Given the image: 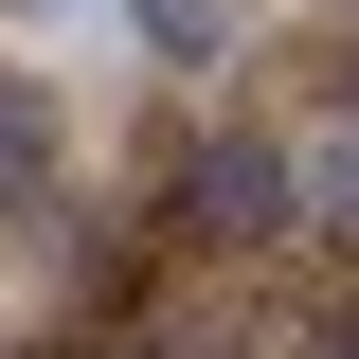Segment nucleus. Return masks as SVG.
Instances as JSON below:
<instances>
[{"instance_id": "5", "label": "nucleus", "mask_w": 359, "mask_h": 359, "mask_svg": "<svg viewBox=\"0 0 359 359\" xmlns=\"http://www.w3.org/2000/svg\"><path fill=\"white\" fill-rule=\"evenodd\" d=\"M72 359H162V341H72Z\"/></svg>"}, {"instance_id": "4", "label": "nucleus", "mask_w": 359, "mask_h": 359, "mask_svg": "<svg viewBox=\"0 0 359 359\" xmlns=\"http://www.w3.org/2000/svg\"><path fill=\"white\" fill-rule=\"evenodd\" d=\"M306 359H359V306H341V323H323V341H306Z\"/></svg>"}, {"instance_id": "3", "label": "nucleus", "mask_w": 359, "mask_h": 359, "mask_svg": "<svg viewBox=\"0 0 359 359\" xmlns=\"http://www.w3.org/2000/svg\"><path fill=\"white\" fill-rule=\"evenodd\" d=\"M54 198V108H36V72H0V216H36Z\"/></svg>"}, {"instance_id": "1", "label": "nucleus", "mask_w": 359, "mask_h": 359, "mask_svg": "<svg viewBox=\"0 0 359 359\" xmlns=\"http://www.w3.org/2000/svg\"><path fill=\"white\" fill-rule=\"evenodd\" d=\"M162 233H180V252H269V233H306V216H287V144H180Z\"/></svg>"}, {"instance_id": "2", "label": "nucleus", "mask_w": 359, "mask_h": 359, "mask_svg": "<svg viewBox=\"0 0 359 359\" xmlns=\"http://www.w3.org/2000/svg\"><path fill=\"white\" fill-rule=\"evenodd\" d=\"M287 216H306V233H341V252H359V108H341V126H306V144H287Z\"/></svg>"}]
</instances>
